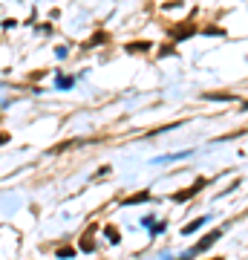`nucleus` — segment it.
Masks as SVG:
<instances>
[{
  "mask_svg": "<svg viewBox=\"0 0 248 260\" xmlns=\"http://www.w3.org/2000/svg\"><path fill=\"white\" fill-rule=\"evenodd\" d=\"M147 200H150V194H147V191H141V194H133V197H127L124 203H127V205H133V203H147Z\"/></svg>",
  "mask_w": 248,
  "mask_h": 260,
  "instance_id": "f03ea898",
  "label": "nucleus"
},
{
  "mask_svg": "<svg viewBox=\"0 0 248 260\" xmlns=\"http://www.w3.org/2000/svg\"><path fill=\"white\" fill-rule=\"evenodd\" d=\"M220 240V232H214V234H208V237H205V240H199L196 243V246H193V251L191 254H199V251H205V249H211L214 243ZM191 254H188V257H191Z\"/></svg>",
  "mask_w": 248,
  "mask_h": 260,
  "instance_id": "f257e3e1",
  "label": "nucleus"
},
{
  "mask_svg": "<svg viewBox=\"0 0 248 260\" xmlns=\"http://www.w3.org/2000/svg\"><path fill=\"white\" fill-rule=\"evenodd\" d=\"M205 220H196V223H191V225H185V234H191V232H196V229H199V225H202Z\"/></svg>",
  "mask_w": 248,
  "mask_h": 260,
  "instance_id": "7ed1b4c3",
  "label": "nucleus"
},
{
  "mask_svg": "<svg viewBox=\"0 0 248 260\" xmlns=\"http://www.w3.org/2000/svg\"><path fill=\"white\" fill-rule=\"evenodd\" d=\"M3 142H9V136H0V145H3Z\"/></svg>",
  "mask_w": 248,
  "mask_h": 260,
  "instance_id": "39448f33",
  "label": "nucleus"
},
{
  "mask_svg": "<svg viewBox=\"0 0 248 260\" xmlns=\"http://www.w3.org/2000/svg\"><path fill=\"white\" fill-rule=\"evenodd\" d=\"M75 251L73 249H58V257H73Z\"/></svg>",
  "mask_w": 248,
  "mask_h": 260,
  "instance_id": "20e7f679",
  "label": "nucleus"
}]
</instances>
